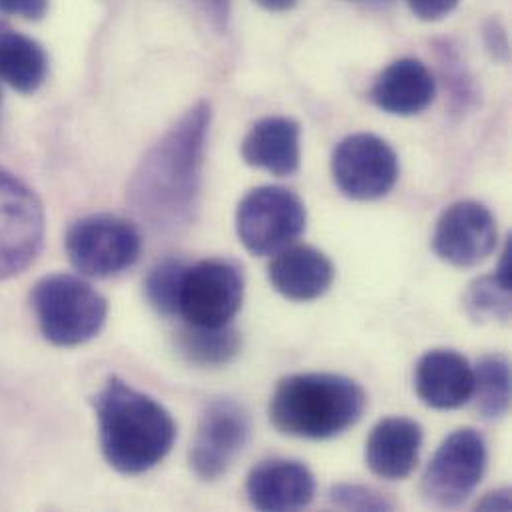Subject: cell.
I'll return each instance as SVG.
<instances>
[{
  "instance_id": "1",
  "label": "cell",
  "mask_w": 512,
  "mask_h": 512,
  "mask_svg": "<svg viewBox=\"0 0 512 512\" xmlns=\"http://www.w3.org/2000/svg\"><path fill=\"white\" fill-rule=\"evenodd\" d=\"M210 104L188 110L144 156L128 186L134 214L156 232H174L194 220L210 132Z\"/></svg>"
},
{
  "instance_id": "2",
  "label": "cell",
  "mask_w": 512,
  "mask_h": 512,
  "mask_svg": "<svg viewBox=\"0 0 512 512\" xmlns=\"http://www.w3.org/2000/svg\"><path fill=\"white\" fill-rule=\"evenodd\" d=\"M102 455L122 475H142L160 465L176 443V423L150 395L108 377L94 397Z\"/></svg>"
},
{
  "instance_id": "3",
  "label": "cell",
  "mask_w": 512,
  "mask_h": 512,
  "mask_svg": "<svg viewBox=\"0 0 512 512\" xmlns=\"http://www.w3.org/2000/svg\"><path fill=\"white\" fill-rule=\"evenodd\" d=\"M367 409L365 389L335 373L283 377L269 401L271 425L287 437L325 441L359 423Z\"/></svg>"
},
{
  "instance_id": "4",
  "label": "cell",
  "mask_w": 512,
  "mask_h": 512,
  "mask_svg": "<svg viewBox=\"0 0 512 512\" xmlns=\"http://www.w3.org/2000/svg\"><path fill=\"white\" fill-rule=\"evenodd\" d=\"M30 301L44 339L56 347H76L94 339L108 317L106 297L70 273L42 277Z\"/></svg>"
},
{
  "instance_id": "5",
  "label": "cell",
  "mask_w": 512,
  "mask_h": 512,
  "mask_svg": "<svg viewBox=\"0 0 512 512\" xmlns=\"http://www.w3.org/2000/svg\"><path fill=\"white\" fill-rule=\"evenodd\" d=\"M64 246L74 269L96 279L120 275L134 267L142 256L138 228L110 214L76 220L66 232Z\"/></svg>"
},
{
  "instance_id": "6",
  "label": "cell",
  "mask_w": 512,
  "mask_h": 512,
  "mask_svg": "<svg viewBox=\"0 0 512 512\" xmlns=\"http://www.w3.org/2000/svg\"><path fill=\"white\" fill-rule=\"evenodd\" d=\"M301 198L281 186H261L244 196L236 212V232L254 256H275L305 232Z\"/></svg>"
},
{
  "instance_id": "7",
  "label": "cell",
  "mask_w": 512,
  "mask_h": 512,
  "mask_svg": "<svg viewBox=\"0 0 512 512\" xmlns=\"http://www.w3.org/2000/svg\"><path fill=\"white\" fill-rule=\"evenodd\" d=\"M487 461L485 437L471 427L457 429L441 443L423 473L425 501L439 509L461 507L481 485Z\"/></svg>"
},
{
  "instance_id": "8",
  "label": "cell",
  "mask_w": 512,
  "mask_h": 512,
  "mask_svg": "<svg viewBox=\"0 0 512 512\" xmlns=\"http://www.w3.org/2000/svg\"><path fill=\"white\" fill-rule=\"evenodd\" d=\"M244 291V273L234 261L204 259L184 273L178 313L194 327L230 325L242 309Z\"/></svg>"
},
{
  "instance_id": "9",
  "label": "cell",
  "mask_w": 512,
  "mask_h": 512,
  "mask_svg": "<svg viewBox=\"0 0 512 512\" xmlns=\"http://www.w3.org/2000/svg\"><path fill=\"white\" fill-rule=\"evenodd\" d=\"M331 174L343 196L371 202L387 196L395 188L399 158L379 136L351 134L335 146Z\"/></svg>"
},
{
  "instance_id": "10",
  "label": "cell",
  "mask_w": 512,
  "mask_h": 512,
  "mask_svg": "<svg viewBox=\"0 0 512 512\" xmlns=\"http://www.w3.org/2000/svg\"><path fill=\"white\" fill-rule=\"evenodd\" d=\"M248 411L234 399H214L206 405L190 451V465L202 481L226 475L250 441Z\"/></svg>"
},
{
  "instance_id": "11",
  "label": "cell",
  "mask_w": 512,
  "mask_h": 512,
  "mask_svg": "<svg viewBox=\"0 0 512 512\" xmlns=\"http://www.w3.org/2000/svg\"><path fill=\"white\" fill-rule=\"evenodd\" d=\"M44 238V212L22 182L0 170V279L26 269Z\"/></svg>"
},
{
  "instance_id": "12",
  "label": "cell",
  "mask_w": 512,
  "mask_h": 512,
  "mask_svg": "<svg viewBox=\"0 0 512 512\" xmlns=\"http://www.w3.org/2000/svg\"><path fill=\"white\" fill-rule=\"evenodd\" d=\"M497 248V222L491 210L465 200L449 206L433 234V250L453 267H475L493 256Z\"/></svg>"
},
{
  "instance_id": "13",
  "label": "cell",
  "mask_w": 512,
  "mask_h": 512,
  "mask_svg": "<svg viewBox=\"0 0 512 512\" xmlns=\"http://www.w3.org/2000/svg\"><path fill=\"white\" fill-rule=\"evenodd\" d=\"M246 491L257 511H299L315 497V477L299 461L267 459L250 471Z\"/></svg>"
},
{
  "instance_id": "14",
  "label": "cell",
  "mask_w": 512,
  "mask_h": 512,
  "mask_svg": "<svg viewBox=\"0 0 512 512\" xmlns=\"http://www.w3.org/2000/svg\"><path fill=\"white\" fill-rule=\"evenodd\" d=\"M473 365L453 349L427 351L415 367L419 399L437 411H453L471 401Z\"/></svg>"
},
{
  "instance_id": "15",
  "label": "cell",
  "mask_w": 512,
  "mask_h": 512,
  "mask_svg": "<svg viewBox=\"0 0 512 512\" xmlns=\"http://www.w3.org/2000/svg\"><path fill=\"white\" fill-rule=\"evenodd\" d=\"M421 447L423 429L417 421L387 417L373 427L365 443V463L379 479L403 481L415 471Z\"/></svg>"
},
{
  "instance_id": "16",
  "label": "cell",
  "mask_w": 512,
  "mask_h": 512,
  "mask_svg": "<svg viewBox=\"0 0 512 512\" xmlns=\"http://www.w3.org/2000/svg\"><path fill=\"white\" fill-rule=\"evenodd\" d=\"M271 287L289 301H313L333 283L335 267L329 257L311 246H289L267 265Z\"/></svg>"
},
{
  "instance_id": "17",
  "label": "cell",
  "mask_w": 512,
  "mask_h": 512,
  "mask_svg": "<svg viewBox=\"0 0 512 512\" xmlns=\"http://www.w3.org/2000/svg\"><path fill=\"white\" fill-rule=\"evenodd\" d=\"M437 84L431 70L415 60L401 58L389 64L371 88L373 104L393 116H415L431 106Z\"/></svg>"
},
{
  "instance_id": "18",
  "label": "cell",
  "mask_w": 512,
  "mask_h": 512,
  "mask_svg": "<svg viewBox=\"0 0 512 512\" xmlns=\"http://www.w3.org/2000/svg\"><path fill=\"white\" fill-rule=\"evenodd\" d=\"M301 128L285 116L256 122L242 142L246 164L273 176H293L301 162Z\"/></svg>"
},
{
  "instance_id": "19",
  "label": "cell",
  "mask_w": 512,
  "mask_h": 512,
  "mask_svg": "<svg viewBox=\"0 0 512 512\" xmlns=\"http://www.w3.org/2000/svg\"><path fill=\"white\" fill-rule=\"evenodd\" d=\"M48 60L42 46L30 36L0 22V80L30 94L46 80Z\"/></svg>"
},
{
  "instance_id": "20",
  "label": "cell",
  "mask_w": 512,
  "mask_h": 512,
  "mask_svg": "<svg viewBox=\"0 0 512 512\" xmlns=\"http://www.w3.org/2000/svg\"><path fill=\"white\" fill-rule=\"evenodd\" d=\"M475 383L471 401L487 421L501 419L511 409V363L505 355H485L473 367Z\"/></svg>"
},
{
  "instance_id": "21",
  "label": "cell",
  "mask_w": 512,
  "mask_h": 512,
  "mask_svg": "<svg viewBox=\"0 0 512 512\" xmlns=\"http://www.w3.org/2000/svg\"><path fill=\"white\" fill-rule=\"evenodd\" d=\"M178 347L188 361L202 367H222L234 361L242 349V335L236 327H194L188 325L178 337Z\"/></svg>"
},
{
  "instance_id": "22",
  "label": "cell",
  "mask_w": 512,
  "mask_h": 512,
  "mask_svg": "<svg viewBox=\"0 0 512 512\" xmlns=\"http://www.w3.org/2000/svg\"><path fill=\"white\" fill-rule=\"evenodd\" d=\"M512 281L503 279L497 271L479 277L471 283L465 295L467 313L475 321H509L511 317Z\"/></svg>"
},
{
  "instance_id": "23",
  "label": "cell",
  "mask_w": 512,
  "mask_h": 512,
  "mask_svg": "<svg viewBox=\"0 0 512 512\" xmlns=\"http://www.w3.org/2000/svg\"><path fill=\"white\" fill-rule=\"evenodd\" d=\"M188 265L182 259L168 257L158 261L144 281V293L148 303L160 313V315H176L178 303H180V289L184 281Z\"/></svg>"
},
{
  "instance_id": "24",
  "label": "cell",
  "mask_w": 512,
  "mask_h": 512,
  "mask_svg": "<svg viewBox=\"0 0 512 512\" xmlns=\"http://www.w3.org/2000/svg\"><path fill=\"white\" fill-rule=\"evenodd\" d=\"M329 499L345 511H393V503L387 497L361 485H337L331 489Z\"/></svg>"
},
{
  "instance_id": "25",
  "label": "cell",
  "mask_w": 512,
  "mask_h": 512,
  "mask_svg": "<svg viewBox=\"0 0 512 512\" xmlns=\"http://www.w3.org/2000/svg\"><path fill=\"white\" fill-rule=\"evenodd\" d=\"M48 0H0V12L20 16L26 20H38L46 14Z\"/></svg>"
},
{
  "instance_id": "26",
  "label": "cell",
  "mask_w": 512,
  "mask_h": 512,
  "mask_svg": "<svg viewBox=\"0 0 512 512\" xmlns=\"http://www.w3.org/2000/svg\"><path fill=\"white\" fill-rule=\"evenodd\" d=\"M407 4L421 20H439L455 10L459 0H407Z\"/></svg>"
},
{
  "instance_id": "27",
  "label": "cell",
  "mask_w": 512,
  "mask_h": 512,
  "mask_svg": "<svg viewBox=\"0 0 512 512\" xmlns=\"http://www.w3.org/2000/svg\"><path fill=\"white\" fill-rule=\"evenodd\" d=\"M214 22L224 24L230 14V0H194Z\"/></svg>"
},
{
  "instance_id": "28",
  "label": "cell",
  "mask_w": 512,
  "mask_h": 512,
  "mask_svg": "<svg viewBox=\"0 0 512 512\" xmlns=\"http://www.w3.org/2000/svg\"><path fill=\"white\" fill-rule=\"evenodd\" d=\"M507 493H509V491H503V493H491V495H489V497H487V499H485V501H483L479 507H481V509H497V511H509V509H511V505H509V503H503V501L499 503V499H501L503 495H507Z\"/></svg>"
},
{
  "instance_id": "29",
  "label": "cell",
  "mask_w": 512,
  "mask_h": 512,
  "mask_svg": "<svg viewBox=\"0 0 512 512\" xmlns=\"http://www.w3.org/2000/svg\"><path fill=\"white\" fill-rule=\"evenodd\" d=\"M259 6L267 8V10H273V12H281V10H289L295 6L297 0H256Z\"/></svg>"
}]
</instances>
